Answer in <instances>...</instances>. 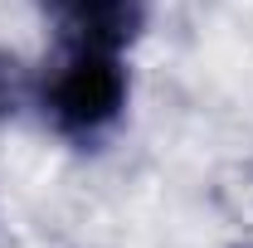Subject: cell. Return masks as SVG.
Masks as SVG:
<instances>
[{"label":"cell","mask_w":253,"mask_h":248,"mask_svg":"<svg viewBox=\"0 0 253 248\" xmlns=\"http://www.w3.org/2000/svg\"><path fill=\"white\" fill-rule=\"evenodd\" d=\"M229 248H253V239H244V244H229Z\"/></svg>","instance_id":"4"},{"label":"cell","mask_w":253,"mask_h":248,"mask_svg":"<svg viewBox=\"0 0 253 248\" xmlns=\"http://www.w3.org/2000/svg\"><path fill=\"white\" fill-rule=\"evenodd\" d=\"M34 5L59 30L63 49L126 54L151 20V0H34Z\"/></svg>","instance_id":"2"},{"label":"cell","mask_w":253,"mask_h":248,"mask_svg":"<svg viewBox=\"0 0 253 248\" xmlns=\"http://www.w3.org/2000/svg\"><path fill=\"white\" fill-rule=\"evenodd\" d=\"M131 102V73L122 54L107 49H63L49 73H39V102L34 112L44 126L73 141V146H97L112 136Z\"/></svg>","instance_id":"1"},{"label":"cell","mask_w":253,"mask_h":248,"mask_svg":"<svg viewBox=\"0 0 253 248\" xmlns=\"http://www.w3.org/2000/svg\"><path fill=\"white\" fill-rule=\"evenodd\" d=\"M39 102V73L15 49H0V126H15Z\"/></svg>","instance_id":"3"}]
</instances>
